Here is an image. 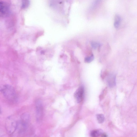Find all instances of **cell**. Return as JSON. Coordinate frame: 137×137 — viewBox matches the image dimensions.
<instances>
[{"mask_svg": "<svg viewBox=\"0 0 137 137\" xmlns=\"http://www.w3.org/2000/svg\"><path fill=\"white\" fill-rule=\"evenodd\" d=\"M103 133V130L101 129H98L92 131L91 133V135L92 137H97L101 135Z\"/></svg>", "mask_w": 137, "mask_h": 137, "instance_id": "obj_8", "label": "cell"}, {"mask_svg": "<svg viewBox=\"0 0 137 137\" xmlns=\"http://www.w3.org/2000/svg\"><path fill=\"white\" fill-rule=\"evenodd\" d=\"M5 97L10 102H14L16 101V92L14 88L11 86L6 85L1 90Z\"/></svg>", "mask_w": 137, "mask_h": 137, "instance_id": "obj_1", "label": "cell"}, {"mask_svg": "<svg viewBox=\"0 0 137 137\" xmlns=\"http://www.w3.org/2000/svg\"><path fill=\"white\" fill-rule=\"evenodd\" d=\"M101 135L102 136H103V137H107L108 136L107 134H105V133H103Z\"/></svg>", "mask_w": 137, "mask_h": 137, "instance_id": "obj_14", "label": "cell"}, {"mask_svg": "<svg viewBox=\"0 0 137 137\" xmlns=\"http://www.w3.org/2000/svg\"><path fill=\"white\" fill-rule=\"evenodd\" d=\"M102 0H96L92 4L90 8L91 10L96 8L100 3Z\"/></svg>", "mask_w": 137, "mask_h": 137, "instance_id": "obj_11", "label": "cell"}, {"mask_svg": "<svg viewBox=\"0 0 137 137\" xmlns=\"http://www.w3.org/2000/svg\"><path fill=\"white\" fill-rule=\"evenodd\" d=\"M1 3H2V2H0V4H1Z\"/></svg>", "mask_w": 137, "mask_h": 137, "instance_id": "obj_16", "label": "cell"}, {"mask_svg": "<svg viewBox=\"0 0 137 137\" xmlns=\"http://www.w3.org/2000/svg\"><path fill=\"white\" fill-rule=\"evenodd\" d=\"M94 56L93 55L87 57L85 58L84 61L86 63H89L92 62L94 59Z\"/></svg>", "mask_w": 137, "mask_h": 137, "instance_id": "obj_12", "label": "cell"}, {"mask_svg": "<svg viewBox=\"0 0 137 137\" xmlns=\"http://www.w3.org/2000/svg\"><path fill=\"white\" fill-rule=\"evenodd\" d=\"M122 21V18L118 14L116 15L114 18V26L115 28H118L120 26Z\"/></svg>", "mask_w": 137, "mask_h": 137, "instance_id": "obj_7", "label": "cell"}, {"mask_svg": "<svg viewBox=\"0 0 137 137\" xmlns=\"http://www.w3.org/2000/svg\"><path fill=\"white\" fill-rule=\"evenodd\" d=\"M29 119V116L28 114H24L22 115L20 121L17 123V129L20 133H23L26 130Z\"/></svg>", "mask_w": 137, "mask_h": 137, "instance_id": "obj_3", "label": "cell"}, {"mask_svg": "<svg viewBox=\"0 0 137 137\" xmlns=\"http://www.w3.org/2000/svg\"><path fill=\"white\" fill-rule=\"evenodd\" d=\"M98 122L100 123L103 122L104 120V117L103 115L101 114H98L96 115Z\"/></svg>", "mask_w": 137, "mask_h": 137, "instance_id": "obj_10", "label": "cell"}, {"mask_svg": "<svg viewBox=\"0 0 137 137\" xmlns=\"http://www.w3.org/2000/svg\"><path fill=\"white\" fill-rule=\"evenodd\" d=\"M1 112H2L1 109V108H0V114H1Z\"/></svg>", "mask_w": 137, "mask_h": 137, "instance_id": "obj_15", "label": "cell"}, {"mask_svg": "<svg viewBox=\"0 0 137 137\" xmlns=\"http://www.w3.org/2000/svg\"><path fill=\"white\" fill-rule=\"evenodd\" d=\"M18 122L12 116H9L7 119L5 128L7 132L9 135L13 133L17 129Z\"/></svg>", "mask_w": 137, "mask_h": 137, "instance_id": "obj_2", "label": "cell"}, {"mask_svg": "<svg viewBox=\"0 0 137 137\" xmlns=\"http://www.w3.org/2000/svg\"><path fill=\"white\" fill-rule=\"evenodd\" d=\"M29 4L28 0H22V8H26L29 6Z\"/></svg>", "mask_w": 137, "mask_h": 137, "instance_id": "obj_13", "label": "cell"}, {"mask_svg": "<svg viewBox=\"0 0 137 137\" xmlns=\"http://www.w3.org/2000/svg\"><path fill=\"white\" fill-rule=\"evenodd\" d=\"M91 44L92 47L94 49H96L101 46V44L98 42L92 41L91 42Z\"/></svg>", "mask_w": 137, "mask_h": 137, "instance_id": "obj_9", "label": "cell"}, {"mask_svg": "<svg viewBox=\"0 0 137 137\" xmlns=\"http://www.w3.org/2000/svg\"><path fill=\"white\" fill-rule=\"evenodd\" d=\"M43 107L41 102L38 100L36 103V117L37 121L39 122L42 120L43 116Z\"/></svg>", "mask_w": 137, "mask_h": 137, "instance_id": "obj_4", "label": "cell"}, {"mask_svg": "<svg viewBox=\"0 0 137 137\" xmlns=\"http://www.w3.org/2000/svg\"><path fill=\"white\" fill-rule=\"evenodd\" d=\"M107 81L109 87H114L116 84L115 76L113 74L110 75L108 78Z\"/></svg>", "mask_w": 137, "mask_h": 137, "instance_id": "obj_6", "label": "cell"}, {"mask_svg": "<svg viewBox=\"0 0 137 137\" xmlns=\"http://www.w3.org/2000/svg\"><path fill=\"white\" fill-rule=\"evenodd\" d=\"M84 93V88L82 86L79 87L74 94V97L77 102L79 103L82 100Z\"/></svg>", "mask_w": 137, "mask_h": 137, "instance_id": "obj_5", "label": "cell"}]
</instances>
